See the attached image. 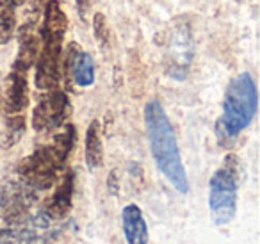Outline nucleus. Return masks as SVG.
Wrapping results in <instances>:
<instances>
[{
    "instance_id": "1",
    "label": "nucleus",
    "mask_w": 260,
    "mask_h": 244,
    "mask_svg": "<svg viewBox=\"0 0 260 244\" xmlns=\"http://www.w3.org/2000/svg\"><path fill=\"white\" fill-rule=\"evenodd\" d=\"M145 125L148 132V143L159 171L170 180V184L185 194L189 193V180L182 164L175 130L170 123L166 111L157 100H152L145 107Z\"/></svg>"
},
{
    "instance_id": "2",
    "label": "nucleus",
    "mask_w": 260,
    "mask_h": 244,
    "mask_svg": "<svg viewBox=\"0 0 260 244\" xmlns=\"http://www.w3.org/2000/svg\"><path fill=\"white\" fill-rule=\"evenodd\" d=\"M256 105L258 97L255 80L249 73H241L228 86L223 114L217 119L216 134L221 144H232L242 130L248 129L256 114Z\"/></svg>"
},
{
    "instance_id": "3",
    "label": "nucleus",
    "mask_w": 260,
    "mask_h": 244,
    "mask_svg": "<svg viewBox=\"0 0 260 244\" xmlns=\"http://www.w3.org/2000/svg\"><path fill=\"white\" fill-rule=\"evenodd\" d=\"M234 161V155H228L223 168L217 169L210 178L209 207L212 221L217 226L228 225L234 219L237 208V173Z\"/></svg>"
},
{
    "instance_id": "4",
    "label": "nucleus",
    "mask_w": 260,
    "mask_h": 244,
    "mask_svg": "<svg viewBox=\"0 0 260 244\" xmlns=\"http://www.w3.org/2000/svg\"><path fill=\"white\" fill-rule=\"evenodd\" d=\"M64 30L41 29V48L38 54L36 87L43 91L55 89L61 82V55Z\"/></svg>"
},
{
    "instance_id": "5",
    "label": "nucleus",
    "mask_w": 260,
    "mask_h": 244,
    "mask_svg": "<svg viewBox=\"0 0 260 244\" xmlns=\"http://www.w3.org/2000/svg\"><path fill=\"white\" fill-rule=\"evenodd\" d=\"M62 169V164L57 161L48 146H43L34 151L30 157L23 159L18 166L22 182L32 187L34 191H47L57 180V173Z\"/></svg>"
},
{
    "instance_id": "6",
    "label": "nucleus",
    "mask_w": 260,
    "mask_h": 244,
    "mask_svg": "<svg viewBox=\"0 0 260 244\" xmlns=\"http://www.w3.org/2000/svg\"><path fill=\"white\" fill-rule=\"evenodd\" d=\"M168 73L173 79L184 80L189 72L192 59V50H194V43H192V34L191 27L187 22H177L171 29L170 41H168Z\"/></svg>"
},
{
    "instance_id": "7",
    "label": "nucleus",
    "mask_w": 260,
    "mask_h": 244,
    "mask_svg": "<svg viewBox=\"0 0 260 244\" xmlns=\"http://www.w3.org/2000/svg\"><path fill=\"white\" fill-rule=\"evenodd\" d=\"M70 116V100L61 89H50L32 111V127L38 132H50L66 121Z\"/></svg>"
},
{
    "instance_id": "8",
    "label": "nucleus",
    "mask_w": 260,
    "mask_h": 244,
    "mask_svg": "<svg viewBox=\"0 0 260 244\" xmlns=\"http://www.w3.org/2000/svg\"><path fill=\"white\" fill-rule=\"evenodd\" d=\"M36 201V191L27 184H8L0 194V218L8 223H18L27 216Z\"/></svg>"
},
{
    "instance_id": "9",
    "label": "nucleus",
    "mask_w": 260,
    "mask_h": 244,
    "mask_svg": "<svg viewBox=\"0 0 260 244\" xmlns=\"http://www.w3.org/2000/svg\"><path fill=\"white\" fill-rule=\"evenodd\" d=\"M4 112L8 116L22 114L29 104V86H27V73L13 70L9 73L4 86Z\"/></svg>"
},
{
    "instance_id": "10",
    "label": "nucleus",
    "mask_w": 260,
    "mask_h": 244,
    "mask_svg": "<svg viewBox=\"0 0 260 244\" xmlns=\"http://www.w3.org/2000/svg\"><path fill=\"white\" fill-rule=\"evenodd\" d=\"M66 68L72 73V79L77 86L87 87L94 82V61L89 54L80 52L75 43L70 45Z\"/></svg>"
},
{
    "instance_id": "11",
    "label": "nucleus",
    "mask_w": 260,
    "mask_h": 244,
    "mask_svg": "<svg viewBox=\"0 0 260 244\" xmlns=\"http://www.w3.org/2000/svg\"><path fill=\"white\" fill-rule=\"evenodd\" d=\"M121 221L126 244H148V226L138 205H126L121 212Z\"/></svg>"
},
{
    "instance_id": "12",
    "label": "nucleus",
    "mask_w": 260,
    "mask_h": 244,
    "mask_svg": "<svg viewBox=\"0 0 260 244\" xmlns=\"http://www.w3.org/2000/svg\"><path fill=\"white\" fill-rule=\"evenodd\" d=\"M72 196H73V173L70 171L61 178L57 191L48 200L43 212L50 219H62L72 210Z\"/></svg>"
},
{
    "instance_id": "13",
    "label": "nucleus",
    "mask_w": 260,
    "mask_h": 244,
    "mask_svg": "<svg viewBox=\"0 0 260 244\" xmlns=\"http://www.w3.org/2000/svg\"><path fill=\"white\" fill-rule=\"evenodd\" d=\"M38 54H40V40H38L36 34L32 33L30 25H25L22 33H20L18 55H16V59H15L13 70L27 73L30 68H32L34 63H36Z\"/></svg>"
},
{
    "instance_id": "14",
    "label": "nucleus",
    "mask_w": 260,
    "mask_h": 244,
    "mask_svg": "<svg viewBox=\"0 0 260 244\" xmlns=\"http://www.w3.org/2000/svg\"><path fill=\"white\" fill-rule=\"evenodd\" d=\"M104 161V148H102L100 123L93 119L86 132V164L89 169H98Z\"/></svg>"
},
{
    "instance_id": "15",
    "label": "nucleus",
    "mask_w": 260,
    "mask_h": 244,
    "mask_svg": "<svg viewBox=\"0 0 260 244\" xmlns=\"http://www.w3.org/2000/svg\"><path fill=\"white\" fill-rule=\"evenodd\" d=\"M41 237L34 228H6L0 230V244H36Z\"/></svg>"
},
{
    "instance_id": "16",
    "label": "nucleus",
    "mask_w": 260,
    "mask_h": 244,
    "mask_svg": "<svg viewBox=\"0 0 260 244\" xmlns=\"http://www.w3.org/2000/svg\"><path fill=\"white\" fill-rule=\"evenodd\" d=\"M15 6L0 0V45L8 43L16 30V13Z\"/></svg>"
},
{
    "instance_id": "17",
    "label": "nucleus",
    "mask_w": 260,
    "mask_h": 244,
    "mask_svg": "<svg viewBox=\"0 0 260 244\" xmlns=\"http://www.w3.org/2000/svg\"><path fill=\"white\" fill-rule=\"evenodd\" d=\"M93 30H94V36H96L98 43L102 47H107L109 40H111V33H109V25H107V18H105L102 13H96L93 16Z\"/></svg>"
},
{
    "instance_id": "18",
    "label": "nucleus",
    "mask_w": 260,
    "mask_h": 244,
    "mask_svg": "<svg viewBox=\"0 0 260 244\" xmlns=\"http://www.w3.org/2000/svg\"><path fill=\"white\" fill-rule=\"evenodd\" d=\"M23 130H25V121H23L22 114L9 116L8 119V144H15L16 141H20Z\"/></svg>"
},
{
    "instance_id": "19",
    "label": "nucleus",
    "mask_w": 260,
    "mask_h": 244,
    "mask_svg": "<svg viewBox=\"0 0 260 244\" xmlns=\"http://www.w3.org/2000/svg\"><path fill=\"white\" fill-rule=\"evenodd\" d=\"M77 4V11H79V16L82 22H87V13L91 9V0H75Z\"/></svg>"
},
{
    "instance_id": "20",
    "label": "nucleus",
    "mask_w": 260,
    "mask_h": 244,
    "mask_svg": "<svg viewBox=\"0 0 260 244\" xmlns=\"http://www.w3.org/2000/svg\"><path fill=\"white\" fill-rule=\"evenodd\" d=\"M107 187H109V193H111V194H118L119 184H118V178H116V171H111V173H109Z\"/></svg>"
},
{
    "instance_id": "21",
    "label": "nucleus",
    "mask_w": 260,
    "mask_h": 244,
    "mask_svg": "<svg viewBox=\"0 0 260 244\" xmlns=\"http://www.w3.org/2000/svg\"><path fill=\"white\" fill-rule=\"evenodd\" d=\"M41 2H43V0H30V4H32V8H34V9H38V8H40V4H41Z\"/></svg>"
}]
</instances>
